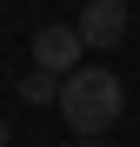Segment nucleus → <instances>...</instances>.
I'll return each instance as SVG.
<instances>
[{
  "instance_id": "obj_1",
  "label": "nucleus",
  "mask_w": 140,
  "mask_h": 147,
  "mask_svg": "<svg viewBox=\"0 0 140 147\" xmlns=\"http://www.w3.org/2000/svg\"><path fill=\"white\" fill-rule=\"evenodd\" d=\"M120 107H127V87H120V74H107V67H74L60 80V120L80 140L107 134L113 120H120Z\"/></svg>"
},
{
  "instance_id": "obj_2",
  "label": "nucleus",
  "mask_w": 140,
  "mask_h": 147,
  "mask_svg": "<svg viewBox=\"0 0 140 147\" xmlns=\"http://www.w3.org/2000/svg\"><path fill=\"white\" fill-rule=\"evenodd\" d=\"M80 54H87V40H80V27H40L33 34V67H47V74H74L80 67Z\"/></svg>"
},
{
  "instance_id": "obj_3",
  "label": "nucleus",
  "mask_w": 140,
  "mask_h": 147,
  "mask_svg": "<svg viewBox=\"0 0 140 147\" xmlns=\"http://www.w3.org/2000/svg\"><path fill=\"white\" fill-rule=\"evenodd\" d=\"M120 34H127V0H87V7H80L87 54H93V47H120Z\"/></svg>"
},
{
  "instance_id": "obj_4",
  "label": "nucleus",
  "mask_w": 140,
  "mask_h": 147,
  "mask_svg": "<svg viewBox=\"0 0 140 147\" xmlns=\"http://www.w3.org/2000/svg\"><path fill=\"white\" fill-rule=\"evenodd\" d=\"M20 100H33V107H47V100H54V107H60V74H47V67H33L27 80H20Z\"/></svg>"
},
{
  "instance_id": "obj_5",
  "label": "nucleus",
  "mask_w": 140,
  "mask_h": 147,
  "mask_svg": "<svg viewBox=\"0 0 140 147\" xmlns=\"http://www.w3.org/2000/svg\"><path fill=\"white\" fill-rule=\"evenodd\" d=\"M7 140H13V127H7V120H0V147H7Z\"/></svg>"
},
{
  "instance_id": "obj_6",
  "label": "nucleus",
  "mask_w": 140,
  "mask_h": 147,
  "mask_svg": "<svg viewBox=\"0 0 140 147\" xmlns=\"http://www.w3.org/2000/svg\"><path fill=\"white\" fill-rule=\"evenodd\" d=\"M80 147H107V140H100V134H87V140H80Z\"/></svg>"
}]
</instances>
